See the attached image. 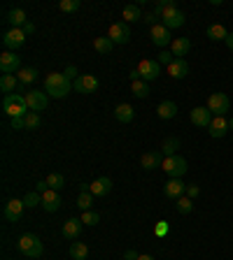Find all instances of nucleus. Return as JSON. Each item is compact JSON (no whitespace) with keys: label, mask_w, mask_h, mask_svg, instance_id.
Returning a JSON list of instances; mask_svg holds the SVG:
<instances>
[{"label":"nucleus","mask_w":233,"mask_h":260,"mask_svg":"<svg viewBox=\"0 0 233 260\" xmlns=\"http://www.w3.org/2000/svg\"><path fill=\"white\" fill-rule=\"evenodd\" d=\"M80 7H82L80 0H61V3H59V10H61V12H77Z\"/></svg>","instance_id":"41"},{"label":"nucleus","mask_w":233,"mask_h":260,"mask_svg":"<svg viewBox=\"0 0 233 260\" xmlns=\"http://www.w3.org/2000/svg\"><path fill=\"white\" fill-rule=\"evenodd\" d=\"M82 223H84V225H98L100 223V216L96 212H91V209H89V212L82 214Z\"/></svg>","instance_id":"42"},{"label":"nucleus","mask_w":233,"mask_h":260,"mask_svg":"<svg viewBox=\"0 0 233 260\" xmlns=\"http://www.w3.org/2000/svg\"><path fill=\"white\" fill-rule=\"evenodd\" d=\"M21 31H24L26 35H33V33H35V24H33V21H26V24H24V28H21Z\"/></svg>","instance_id":"51"},{"label":"nucleus","mask_w":233,"mask_h":260,"mask_svg":"<svg viewBox=\"0 0 233 260\" xmlns=\"http://www.w3.org/2000/svg\"><path fill=\"white\" fill-rule=\"evenodd\" d=\"M3 109L10 119H24L31 109H28V103H26V96L21 93H12V96L3 98Z\"/></svg>","instance_id":"2"},{"label":"nucleus","mask_w":233,"mask_h":260,"mask_svg":"<svg viewBox=\"0 0 233 260\" xmlns=\"http://www.w3.org/2000/svg\"><path fill=\"white\" fill-rule=\"evenodd\" d=\"M63 74H66L68 79H73V81H75L77 77H80V74H77V67H75V65H68L66 70H63Z\"/></svg>","instance_id":"45"},{"label":"nucleus","mask_w":233,"mask_h":260,"mask_svg":"<svg viewBox=\"0 0 233 260\" xmlns=\"http://www.w3.org/2000/svg\"><path fill=\"white\" fill-rule=\"evenodd\" d=\"M24 200H10L5 207H3V216H5L7 223H17L21 214H24Z\"/></svg>","instance_id":"12"},{"label":"nucleus","mask_w":233,"mask_h":260,"mask_svg":"<svg viewBox=\"0 0 233 260\" xmlns=\"http://www.w3.org/2000/svg\"><path fill=\"white\" fill-rule=\"evenodd\" d=\"M26 37L28 35H26L21 28H10V31L5 33V37H3V44H5L7 51H17L19 47H24Z\"/></svg>","instance_id":"10"},{"label":"nucleus","mask_w":233,"mask_h":260,"mask_svg":"<svg viewBox=\"0 0 233 260\" xmlns=\"http://www.w3.org/2000/svg\"><path fill=\"white\" fill-rule=\"evenodd\" d=\"M156 114H159V119H163V121H170V119H175V114H178V105L172 103V100H163V103L156 107Z\"/></svg>","instance_id":"24"},{"label":"nucleus","mask_w":233,"mask_h":260,"mask_svg":"<svg viewBox=\"0 0 233 260\" xmlns=\"http://www.w3.org/2000/svg\"><path fill=\"white\" fill-rule=\"evenodd\" d=\"M178 149H180V139L178 137H166L163 144H161V153L163 156H178Z\"/></svg>","instance_id":"30"},{"label":"nucleus","mask_w":233,"mask_h":260,"mask_svg":"<svg viewBox=\"0 0 233 260\" xmlns=\"http://www.w3.org/2000/svg\"><path fill=\"white\" fill-rule=\"evenodd\" d=\"M112 47H114V42H112L110 37H96V40H93V49H96L98 54H103V56L110 54Z\"/></svg>","instance_id":"32"},{"label":"nucleus","mask_w":233,"mask_h":260,"mask_svg":"<svg viewBox=\"0 0 233 260\" xmlns=\"http://www.w3.org/2000/svg\"><path fill=\"white\" fill-rule=\"evenodd\" d=\"M70 258L73 260H86L89 258V246L84 242H73L70 244Z\"/></svg>","instance_id":"29"},{"label":"nucleus","mask_w":233,"mask_h":260,"mask_svg":"<svg viewBox=\"0 0 233 260\" xmlns=\"http://www.w3.org/2000/svg\"><path fill=\"white\" fill-rule=\"evenodd\" d=\"M10 123H12L14 130H26V116H24V119H12Z\"/></svg>","instance_id":"47"},{"label":"nucleus","mask_w":233,"mask_h":260,"mask_svg":"<svg viewBox=\"0 0 233 260\" xmlns=\"http://www.w3.org/2000/svg\"><path fill=\"white\" fill-rule=\"evenodd\" d=\"M189 116H191V123L198 128H208L210 123H212V119H215V114H212L208 107H194Z\"/></svg>","instance_id":"14"},{"label":"nucleus","mask_w":233,"mask_h":260,"mask_svg":"<svg viewBox=\"0 0 233 260\" xmlns=\"http://www.w3.org/2000/svg\"><path fill=\"white\" fill-rule=\"evenodd\" d=\"M210 137H224V135L228 133V119H224V116H215V119H212V123H210Z\"/></svg>","instance_id":"21"},{"label":"nucleus","mask_w":233,"mask_h":260,"mask_svg":"<svg viewBox=\"0 0 233 260\" xmlns=\"http://www.w3.org/2000/svg\"><path fill=\"white\" fill-rule=\"evenodd\" d=\"M163 153L161 151H147L145 153V156L140 158V165L145 169H156V167H161V165H163Z\"/></svg>","instance_id":"22"},{"label":"nucleus","mask_w":233,"mask_h":260,"mask_svg":"<svg viewBox=\"0 0 233 260\" xmlns=\"http://www.w3.org/2000/svg\"><path fill=\"white\" fill-rule=\"evenodd\" d=\"M156 14L154 12H149V14H145V17H142V21H145V24H149V26H156Z\"/></svg>","instance_id":"48"},{"label":"nucleus","mask_w":233,"mask_h":260,"mask_svg":"<svg viewBox=\"0 0 233 260\" xmlns=\"http://www.w3.org/2000/svg\"><path fill=\"white\" fill-rule=\"evenodd\" d=\"M14 89H19V77L17 74H3V77H0V91L7 93V96H12Z\"/></svg>","instance_id":"26"},{"label":"nucleus","mask_w":233,"mask_h":260,"mask_svg":"<svg viewBox=\"0 0 233 260\" xmlns=\"http://www.w3.org/2000/svg\"><path fill=\"white\" fill-rule=\"evenodd\" d=\"M198 193H201V188H198L196 184H191V186H187V193H184V195H187V198H191V200H194V198H196Z\"/></svg>","instance_id":"46"},{"label":"nucleus","mask_w":233,"mask_h":260,"mask_svg":"<svg viewBox=\"0 0 233 260\" xmlns=\"http://www.w3.org/2000/svg\"><path fill=\"white\" fill-rule=\"evenodd\" d=\"M21 200H24V205L28 207V209H35V207L42 205V193H37V191H28Z\"/></svg>","instance_id":"35"},{"label":"nucleus","mask_w":233,"mask_h":260,"mask_svg":"<svg viewBox=\"0 0 233 260\" xmlns=\"http://www.w3.org/2000/svg\"><path fill=\"white\" fill-rule=\"evenodd\" d=\"M189 49H191L189 37H175L170 44V54L175 56V58H184V56L189 54Z\"/></svg>","instance_id":"20"},{"label":"nucleus","mask_w":233,"mask_h":260,"mask_svg":"<svg viewBox=\"0 0 233 260\" xmlns=\"http://www.w3.org/2000/svg\"><path fill=\"white\" fill-rule=\"evenodd\" d=\"M47 184H49L51 191H61V188L66 186V177L59 175V172H51V175L47 177Z\"/></svg>","instance_id":"38"},{"label":"nucleus","mask_w":233,"mask_h":260,"mask_svg":"<svg viewBox=\"0 0 233 260\" xmlns=\"http://www.w3.org/2000/svg\"><path fill=\"white\" fill-rule=\"evenodd\" d=\"M114 116H116V121L131 123V121L135 119V109L131 107V105L122 103V105H116V107H114Z\"/></svg>","instance_id":"25"},{"label":"nucleus","mask_w":233,"mask_h":260,"mask_svg":"<svg viewBox=\"0 0 233 260\" xmlns=\"http://www.w3.org/2000/svg\"><path fill=\"white\" fill-rule=\"evenodd\" d=\"M131 93H133L135 98H147L149 96V86L145 79H138V81H133L131 84Z\"/></svg>","instance_id":"36"},{"label":"nucleus","mask_w":233,"mask_h":260,"mask_svg":"<svg viewBox=\"0 0 233 260\" xmlns=\"http://www.w3.org/2000/svg\"><path fill=\"white\" fill-rule=\"evenodd\" d=\"M40 123H42V119H40L37 112H28L26 114V130H35V128H40Z\"/></svg>","instance_id":"40"},{"label":"nucleus","mask_w":233,"mask_h":260,"mask_svg":"<svg viewBox=\"0 0 233 260\" xmlns=\"http://www.w3.org/2000/svg\"><path fill=\"white\" fill-rule=\"evenodd\" d=\"M163 172H166L170 179H182V175H187V169H189V165H187V160H184L182 156H168L163 158Z\"/></svg>","instance_id":"4"},{"label":"nucleus","mask_w":233,"mask_h":260,"mask_svg":"<svg viewBox=\"0 0 233 260\" xmlns=\"http://www.w3.org/2000/svg\"><path fill=\"white\" fill-rule=\"evenodd\" d=\"M138 70H140V77L145 79V81H152V79H156L161 74V63L152 61V58H145V61H140Z\"/></svg>","instance_id":"13"},{"label":"nucleus","mask_w":233,"mask_h":260,"mask_svg":"<svg viewBox=\"0 0 233 260\" xmlns=\"http://www.w3.org/2000/svg\"><path fill=\"white\" fill-rule=\"evenodd\" d=\"M168 232H170V225H168V221H159V223H156V228H154V235H156V237H166Z\"/></svg>","instance_id":"44"},{"label":"nucleus","mask_w":233,"mask_h":260,"mask_svg":"<svg viewBox=\"0 0 233 260\" xmlns=\"http://www.w3.org/2000/svg\"><path fill=\"white\" fill-rule=\"evenodd\" d=\"M129 79H131V84H133V81H138V79H142V77H140V70H138V67H135V70H131Z\"/></svg>","instance_id":"52"},{"label":"nucleus","mask_w":233,"mask_h":260,"mask_svg":"<svg viewBox=\"0 0 233 260\" xmlns=\"http://www.w3.org/2000/svg\"><path fill=\"white\" fill-rule=\"evenodd\" d=\"M166 70H168V74H170L172 79H184L187 74H189V63L184 61V58H175Z\"/></svg>","instance_id":"19"},{"label":"nucleus","mask_w":233,"mask_h":260,"mask_svg":"<svg viewBox=\"0 0 233 260\" xmlns=\"http://www.w3.org/2000/svg\"><path fill=\"white\" fill-rule=\"evenodd\" d=\"M37 74H40V72H37L35 67H21L17 77H19V81H21V84L28 86V84H33V81L37 79Z\"/></svg>","instance_id":"33"},{"label":"nucleus","mask_w":233,"mask_h":260,"mask_svg":"<svg viewBox=\"0 0 233 260\" xmlns=\"http://www.w3.org/2000/svg\"><path fill=\"white\" fill-rule=\"evenodd\" d=\"M35 191H37V193H47V191H49V184H47V179H44V182H37L35 184Z\"/></svg>","instance_id":"50"},{"label":"nucleus","mask_w":233,"mask_h":260,"mask_svg":"<svg viewBox=\"0 0 233 260\" xmlns=\"http://www.w3.org/2000/svg\"><path fill=\"white\" fill-rule=\"evenodd\" d=\"M77 207H80L82 212H89L93 207V193L91 191H80V195H77Z\"/></svg>","instance_id":"34"},{"label":"nucleus","mask_w":233,"mask_h":260,"mask_svg":"<svg viewBox=\"0 0 233 260\" xmlns=\"http://www.w3.org/2000/svg\"><path fill=\"white\" fill-rule=\"evenodd\" d=\"M42 207L47 209V212H59L61 209V195H59V191H47V193H42Z\"/></svg>","instance_id":"23"},{"label":"nucleus","mask_w":233,"mask_h":260,"mask_svg":"<svg viewBox=\"0 0 233 260\" xmlns=\"http://www.w3.org/2000/svg\"><path fill=\"white\" fill-rule=\"evenodd\" d=\"M17 248H19V253L26 255V258H40L44 251L42 242H40V237L35 235H21L19 237V242H17Z\"/></svg>","instance_id":"3"},{"label":"nucleus","mask_w":233,"mask_h":260,"mask_svg":"<svg viewBox=\"0 0 233 260\" xmlns=\"http://www.w3.org/2000/svg\"><path fill=\"white\" fill-rule=\"evenodd\" d=\"M205 107H208L215 116H224L228 112V107H231V100H228L226 93H210Z\"/></svg>","instance_id":"5"},{"label":"nucleus","mask_w":233,"mask_h":260,"mask_svg":"<svg viewBox=\"0 0 233 260\" xmlns=\"http://www.w3.org/2000/svg\"><path fill=\"white\" fill-rule=\"evenodd\" d=\"M224 44H226L228 49H233V33H228V37L224 40Z\"/></svg>","instance_id":"53"},{"label":"nucleus","mask_w":233,"mask_h":260,"mask_svg":"<svg viewBox=\"0 0 233 260\" xmlns=\"http://www.w3.org/2000/svg\"><path fill=\"white\" fill-rule=\"evenodd\" d=\"M138 258H140V253H138V251H133V248H126L124 260H138Z\"/></svg>","instance_id":"49"},{"label":"nucleus","mask_w":233,"mask_h":260,"mask_svg":"<svg viewBox=\"0 0 233 260\" xmlns=\"http://www.w3.org/2000/svg\"><path fill=\"white\" fill-rule=\"evenodd\" d=\"M124 19H126V24H133V21H142V10H140V5H126V7H124Z\"/></svg>","instance_id":"31"},{"label":"nucleus","mask_w":233,"mask_h":260,"mask_svg":"<svg viewBox=\"0 0 233 260\" xmlns=\"http://www.w3.org/2000/svg\"><path fill=\"white\" fill-rule=\"evenodd\" d=\"M98 86H100V81H98V77H93V74H80V77L73 81V89L77 93H93Z\"/></svg>","instance_id":"11"},{"label":"nucleus","mask_w":233,"mask_h":260,"mask_svg":"<svg viewBox=\"0 0 233 260\" xmlns=\"http://www.w3.org/2000/svg\"><path fill=\"white\" fill-rule=\"evenodd\" d=\"M178 212L180 214H191L194 212V200L191 198H187V195H182V198H178Z\"/></svg>","instance_id":"39"},{"label":"nucleus","mask_w":233,"mask_h":260,"mask_svg":"<svg viewBox=\"0 0 233 260\" xmlns=\"http://www.w3.org/2000/svg\"><path fill=\"white\" fill-rule=\"evenodd\" d=\"M21 70V58L14 51H5L0 56V72L3 74H19Z\"/></svg>","instance_id":"7"},{"label":"nucleus","mask_w":233,"mask_h":260,"mask_svg":"<svg viewBox=\"0 0 233 260\" xmlns=\"http://www.w3.org/2000/svg\"><path fill=\"white\" fill-rule=\"evenodd\" d=\"M228 130H233V119H228Z\"/></svg>","instance_id":"55"},{"label":"nucleus","mask_w":233,"mask_h":260,"mask_svg":"<svg viewBox=\"0 0 233 260\" xmlns=\"http://www.w3.org/2000/svg\"><path fill=\"white\" fill-rule=\"evenodd\" d=\"M149 37H152V42L156 44V47L159 49H166V47H170L172 44V40H175V37L170 35V31H168L166 26L163 24H156V26H152V28H149Z\"/></svg>","instance_id":"6"},{"label":"nucleus","mask_w":233,"mask_h":260,"mask_svg":"<svg viewBox=\"0 0 233 260\" xmlns=\"http://www.w3.org/2000/svg\"><path fill=\"white\" fill-rule=\"evenodd\" d=\"M156 61H159V63H161V65H163V67H168V65H170V63H172V61H175V56L170 54V49H161V54L156 56Z\"/></svg>","instance_id":"43"},{"label":"nucleus","mask_w":233,"mask_h":260,"mask_svg":"<svg viewBox=\"0 0 233 260\" xmlns=\"http://www.w3.org/2000/svg\"><path fill=\"white\" fill-rule=\"evenodd\" d=\"M107 37H110L114 44H126L131 40V28L126 21H116V24L110 26V33H107Z\"/></svg>","instance_id":"8"},{"label":"nucleus","mask_w":233,"mask_h":260,"mask_svg":"<svg viewBox=\"0 0 233 260\" xmlns=\"http://www.w3.org/2000/svg\"><path fill=\"white\" fill-rule=\"evenodd\" d=\"M138 260H154V258H152V255H140Z\"/></svg>","instance_id":"54"},{"label":"nucleus","mask_w":233,"mask_h":260,"mask_svg":"<svg viewBox=\"0 0 233 260\" xmlns=\"http://www.w3.org/2000/svg\"><path fill=\"white\" fill-rule=\"evenodd\" d=\"M7 21H10L12 28H24V24L28 19H26V12L21 7H14V10H10V14H7Z\"/></svg>","instance_id":"27"},{"label":"nucleus","mask_w":233,"mask_h":260,"mask_svg":"<svg viewBox=\"0 0 233 260\" xmlns=\"http://www.w3.org/2000/svg\"><path fill=\"white\" fill-rule=\"evenodd\" d=\"M168 10H178V3H175V0H161V3L154 5V14H156V17H163Z\"/></svg>","instance_id":"37"},{"label":"nucleus","mask_w":233,"mask_h":260,"mask_svg":"<svg viewBox=\"0 0 233 260\" xmlns=\"http://www.w3.org/2000/svg\"><path fill=\"white\" fill-rule=\"evenodd\" d=\"M82 228H84L82 218H68L66 223H63V237L73 242V239H77V237H80Z\"/></svg>","instance_id":"17"},{"label":"nucleus","mask_w":233,"mask_h":260,"mask_svg":"<svg viewBox=\"0 0 233 260\" xmlns=\"http://www.w3.org/2000/svg\"><path fill=\"white\" fill-rule=\"evenodd\" d=\"M70 89H73V84H70V79L63 72H51L49 77L44 79V91H47V96L56 98V100L66 98L70 93Z\"/></svg>","instance_id":"1"},{"label":"nucleus","mask_w":233,"mask_h":260,"mask_svg":"<svg viewBox=\"0 0 233 260\" xmlns=\"http://www.w3.org/2000/svg\"><path fill=\"white\" fill-rule=\"evenodd\" d=\"M184 21H187V17H184V12H180V10H168V12L161 17V24L166 26L168 31L184 26Z\"/></svg>","instance_id":"15"},{"label":"nucleus","mask_w":233,"mask_h":260,"mask_svg":"<svg viewBox=\"0 0 233 260\" xmlns=\"http://www.w3.org/2000/svg\"><path fill=\"white\" fill-rule=\"evenodd\" d=\"M163 193H166V198L178 200L187 193V186L182 184V179H170V182L163 184Z\"/></svg>","instance_id":"16"},{"label":"nucleus","mask_w":233,"mask_h":260,"mask_svg":"<svg viewBox=\"0 0 233 260\" xmlns=\"http://www.w3.org/2000/svg\"><path fill=\"white\" fill-rule=\"evenodd\" d=\"M26 103H28V109L31 112H42V109H47V105H49V96H47V91H28L26 93Z\"/></svg>","instance_id":"9"},{"label":"nucleus","mask_w":233,"mask_h":260,"mask_svg":"<svg viewBox=\"0 0 233 260\" xmlns=\"http://www.w3.org/2000/svg\"><path fill=\"white\" fill-rule=\"evenodd\" d=\"M112 191V179L110 177H98V179H93L91 182V193L93 198H103Z\"/></svg>","instance_id":"18"},{"label":"nucleus","mask_w":233,"mask_h":260,"mask_svg":"<svg viewBox=\"0 0 233 260\" xmlns=\"http://www.w3.org/2000/svg\"><path fill=\"white\" fill-rule=\"evenodd\" d=\"M205 35L210 37V40H212V42H224V40H226L228 37V31L226 28H224V26L221 24H212V26H208V31H205Z\"/></svg>","instance_id":"28"}]
</instances>
